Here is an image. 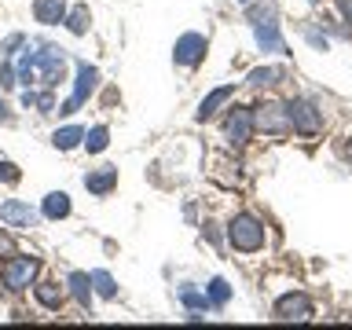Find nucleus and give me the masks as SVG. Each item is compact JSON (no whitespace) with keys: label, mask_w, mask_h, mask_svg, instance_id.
Instances as JSON below:
<instances>
[{"label":"nucleus","mask_w":352,"mask_h":330,"mask_svg":"<svg viewBox=\"0 0 352 330\" xmlns=\"http://www.w3.org/2000/svg\"><path fill=\"white\" fill-rule=\"evenodd\" d=\"M228 242H231L239 253H261L264 242H268V231H264V224H261L257 217L239 213V217L228 224Z\"/></svg>","instance_id":"nucleus-1"},{"label":"nucleus","mask_w":352,"mask_h":330,"mask_svg":"<svg viewBox=\"0 0 352 330\" xmlns=\"http://www.w3.org/2000/svg\"><path fill=\"white\" fill-rule=\"evenodd\" d=\"M37 272H41L37 257H22V253H15V257H8L4 272H0V283H4V290L19 294V290H26V286L37 279Z\"/></svg>","instance_id":"nucleus-2"},{"label":"nucleus","mask_w":352,"mask_h":330,"mask_svg":"<svg viewBox=\"0 0 352 330\" xmlns=\"http://www.w3.org/2000/svg\"><path fill=\"white\" fill-rule=\"evenodd\" d=\"M286 114H290V129L301 132V136H319L323 132V110L308 103V99H290Z\"/></svg>","instance_id":"nucleus-3"},{"label":"nucleus","mask_w":352,"mask_h":330,"mask_svg":"<svg viewBox=\"0 0 352 330\" xmlns=\"http://www.w3.org/2000/svg\"><path fill=\"white\" fill-rule=\"evenodd\" d=\"M63 66H66V55L55 44H41V52H33V70H37V77L48 88H55L63 81Z\"/></svg>","instance_id":"nucleus-4"},{"label":"nucleus","mask_w":352,"mask_h":330,"mask_svg":"<svg viewBox=\"0 0 352 330\" xmlns=\"http://www.w3.org/2000/svg\"><path fill=\"white\" fill-rule=\"evenodd\" d=\"M253 125L268 136H290V114H286V103H261L253 107Z\"/></svg>","instance_id":"nucleus-5"},{"label":"nucleus","mask_w":352,"mask_h":330,"mask_svg":"<svg viewBox=\"0 0 352 330\" xmlns=\"http://www.w3.org/2000/svg\"><path fill=\"white\" fill-rule=\"evenodd\" d=\"M96 85H99V70H96V66L77 63V77H74V99L59 107V114H74V110L81 107V103H85V99L92 96V92H96Z\"/></svg>","instance_id":"nucleus-6"},{"label":"nucleus","mask_w":352,"mask_h":330,"mask_svg":"<svg viewBox=\"0 0 352 330\" xmlns=\"http://www.w3.org/2000/svg\"><path fill=\"white\" fill-rule=\"evenodd\" d=\"M253 110L250 107H231V114H228V121H224V136L235 143V147H246L250 143V136H253Z\"/></svg>","instance_id":"nucleus-7"},{"label":"nucleus","mask_w":352,"mask_h":330,"mask_svg":"<svg viewBox=\"0 0 352 330\" xmlns=\"http://www.w3.org/2000/svg\"><path fill=\"white\" fill-rule=\"evenodd\" d=\"M312 312L316 308L305 294H283L275 301V319H283V323H305V319H312Z\"/></svg>","instance_id":"nucleus-8"},{"label":"nucleus","mask_w":352,"mask_h":330,"mask_svg":"<svg viewBox=\"0 0 352 330\" xmlns=\"http://www.w3.org/2000/svg\"><path fill=\"white\" fill-rule=\"evenodd\" d=\"M206 52H209V41L202 33H184L173 48V59H176V66H198L206 59Z\"/></svg>","instance_id":"nucleus-9"},{"label":"nucleus","mask_w":352,"mask_h":330,"mask_svg":"<svg viewBox=\"0 0 352 330\" xmlns=\"http://www.w3.org/2000/svg\"><path fill=\"white\" fill-rule=\"evenodd\" d=\"M0 220H4L8 228H33L37 224V209H30L26 202H19V198H8V202L0 206Z\"/></svg>","instance_id":"nucleus-10"},{"label":"nucleus","mask_w":352,"mask_h":330,"mask_svg":"<svg viewBox=\"0 0 352 330\" xmlns=\"http://www.w3.org/2000/svg\"><path fill=\"white\" fill-rule=\"evenodd\" d=\"M85 187L92 195H99V198L110 195L118 187V165H99V169H88L85 173Z\"/></svg>","instance_id":"nucleus-11"},{"label":"nucleus","mask_w":352,"mask_h":330,"mask_svg":"<svg viewBox=\"0 0 352 330\" xmlns=\"http://www.w3.org/2000/svg\"><path fill=\"white\" fill-rule=\"evenodd\" d=\"M33 19L44 22V26L66 22V0H33Z\"/></svg>","instance_id":"nucleus-12"},{"label":"nucleus","mask_w":352,"mask_h":330,"mask_svg":"<svg viewBox=\"0 0 352 330\" xmlns=\"http://www.w3.org/2000/svg\"><path fill=\"white\" fill-rule=\"evenodd\" d=\"M231 96H235V85H224V88H213V92H209V96L202 99V107H198V114H195V118H198V121H209V118H213V114H217V110H220V107H224V103H228V99H231Z\"/></svg>","instance_id":"nucleus-13"},{"label":"nucleus","mask_w":352,"mask_h":330,"mask_svg":"<svg viewBox=\"0 0 352 330\" xmlns=\"http://www.w3.org/2000/svg\"><path fill=\"white\" fill-rule=\"evenodd\" d=\"M66 286H70V294H74V301L81 305V308H92V275H85V272H70V279H66Z\"/></svg>","instance_id":"nucleus-14"},{"label":"nucleus","mask_w":352,"mask_h":330,"mask_svg":"<svg viewBox=\"0 0 352 330\" xmlns=\"http://www.w3.org/2000/svg\"><path fill=\"white\" fill-rule=\"evenodd\" d=\"M257 44H261V52H286V41H283V33H279V22H264V26H257Z\"/></svg>","instance_id":"nucleus-15"},{"label":"nucleus","mask_w":352,"mask_h":330,"mask_svg":"<svg viewBox=\"0 0 352 330\" xmlns=\"http://www.w3.org/2000/svg\"><path fill=\"white\" fill-rule=\"evenodd\" d=\"M283 77H286L283 66H257V70H250L246 85H250V88H268V85H279Z\"/></svg>","instance_id":"nucleus-16"},{"label":"nucleus","mask_w":352,"mask_h":330,"mask_svg":"<svg viewBox=\"0 0 352 330\" xmlns=\"http://www.w3.org/2000/svg\"><path fill=\"white\" fill-rule=\"evenodd\" d=\"M44 217H48V220L70 217V195H66V191H52L48 198H44Z\"/></svg>","instance_id":"nucleus-17"},{"label":"nucleus","mask_w":352,"mask_h":330,"mask_svg":"<svg viewBox=\"0 0 352 330\" xmlns=\"http://www.w3.org/2000/svg\"><path fill=\"white\" fill-rule=\"evenodd\" d=\"M33 294H37V301L48 308V312H59V305H63L59 283H37V286H33Z\"/></svg>","instance_id":"nucleus-18"},{"label":"nucleus","mask_w":352,"mask_h":330,"mask_svg":"<svg viewBox=\"0 0 352 330\" xmlns=\"http://www.w3.org/2000/svg\"><path fill=\"white\" fill-rule=\"evenodd\" d=\"M52 143H55L59 151H74L77 143H85V129H77V125L55 129V132H52Z\"/></svg>","instance_id":"nucleus-19"},{"label":"nucleus","mask_w":352,"mask_h":330,"mask_svg":"<svg viewBox=\"0 0 352 330\" xmlns=\"http://www.w3.org/2000/svg\"><path fill=\"white\" fill-rule=\"evenodd\" d=\"M88 22H92V11H88L85 4H77L70 15H66V30H70L74 37H85V33H88Z\"/></svg>","instance_id":"nucleus-20"},{"label":"nucleus","mask_w":352,"mask_h":330,"mask_svg":"<svg viewBox=\"0 0 352 330\" xmlns=\"http://www.w3.org/2000/svg\"><path fill=\"white\" fill-rule=\"evenodd\" d=\"M206 297H209V305H213V308H224V305L231 301V286H228L224 279H209Z\"/></svg>","instance_id":"nucleus-21"},{"label":"nucleus","mask_w":352,"mask_h":330,"mask_svg":"<svg viewBox=\"0 0 352 330\" xmlns=\"http://www.w3.org/2000/svg\"><path fill=\"white\" fill-rule=\"evenodd\" d=\"M107 143H110V129H107V125H96L92 132H85V151H88V154L107 151Z\"/></svg>","instance_id":"nucleus-22"},{"label":"nucleus","mask_w":352,"mask_h":330,"mask_svg":"<svg viewBox=\"0 0 352 330\" xmlns=\"http://www.w3.org/2000/svg\"><path fill=\"white\" fill-rule=\"evenodd\" d=\"M246 8H250L246 15H250L253 26H264V22H275V19H279V11H275V4H246Z\"/></svg>","instance_id":"nucleus-23"},{"label":"nucleus","mask_w":352,"mask_h":330,"mask_svg":"<svg viewBox=\"0 0 352 330\" xmlns=\"http://www.w3.org/2000/svg\"><path fill=\"white\" fill-rule=\"evenodd\" d=\"M92 286H96L99 297H107V301H110V297H118V286H114V275H110V272H92Z\"/></svg>","instance_id":"nucleus-24"},{"label":"nucleus","mask_w":352,"mask_h":330,"mask_svg":"<svg viewBox=\"0 0 352 330\" xmlns=\"http://www.w3.org/2000/svg\"><path fill=\"white\" fill-rule=\"evenodd\" d=\"M180 301H184V308H191V312H206V308H209V297L191 290V286H184V290H180Z\"/></svg>","instance_id":"nucleus-25"},{"label":"nucleus","mask_w":352,"mask_h":330,"mask_svg":"<svg viewBox=\"0 0 352 330\" xmlns=\"http://www.w3.org/2000/svg\"><path fill=\"white\" fill-rule=\"evenodd\" d=\"M19 44H26V37H22V33H11V37L0 44V55H4V59H11V55H15V48Z\"/></svg>","instance_id":"nucleus-26"},{"label":"nucleus","mask_w":352,"mask_h":330,"mask_svg":"<svg viewBox=\"0 0 352 330\" xmlns=\"http://www.w3.org/2000/svg\"><path fill=\"white\" fill-rule=\"evenodd\" d=\"M19 165H11V162H0V180L4 184H19Z\"/></svg>","instance_id":"nucleus-27"},{"label":"nucleus","mask_w":352,"mask_h":330,"mask_svg":"<svg viewBox=\"0 0 352 330\" xmlns=\"http://www.w3.org/2000/svg\"><path fill=\"white\" fill-rule=\"evenodd\" d=\"M305 37H308V44H312L316 52H327V37H323V33H319L316 26H308V30H305Z\"/></svg>","instance_id":"nucleus-28"},{"label":"nucleus","mask_w":352,"mask_h":330,"mask_svg":"<svg viewBox=\"0 0 352 330\" xmlns=\"http://www.w3.org/2000/svg\"><path fill=\"white\" fill-rule=\"evenodd\" d=\"M15 253H19L15 250V239H11L8 231H0V257H15Z\"/></svg>","instance_id":"nucleus-29"},{"label":"nucleus","mask_w":352,"mask_h":330,"mask_svg":"<svg viewBox=\"0 0 352 330\" xmlns=\"http://www.w3.org/2000/svg\"><path fill=\"white\" fill-rule=\"evenodd\" d=\"M37 110H41V114H52V110H55V99H52V92L37 96Z\"/></svg>","instance_id":"nucleus-30"},{"label":"nucleus","mask_w":352,"mask_h":330,"mask_svg":"<svg viewBox=\"0 0 352 330\" xmlns=\"http://www.w3.org/2000/svg\"><path fill=\"white\" fill-rule=\"evenodd\" d=\"M11 85H19V77L11 74V66H0V88H11Z\"/></svg>","instance_id":"nucleus-31"},{"label":"nucleus","mask_w":352,"mask_h":330,"mask_svg":"<svg viewBox=\"0 0 352 330\" xmlns=\"http://www.w3.org/2000/svg\"><path fill=\"white\" fill-rule=\"evenodd\" d=\"M341 11H345V22H352V0H341Z\"/></svg>","instance_id":"nucleus-32"},{"label":"nucleus","mask_w":352,"mask_h":330,"mask_svg":"<svg viewBox=\"0 0 352 330\" xmlns=\"http://www.w3.org/2000/svg\"><path fill=\"white\" fill-rule=\"evenodd\" d=\"M0 121H11V114H8V103L0 99Z\"/></svg>","instance_id":"nucleus-33"},{"label":"nucleus","mask_w":352,"mask_h":330,"mask_svg":"<svg viewBox=\"0 0 352 330\" xmlns=\"http://www.w3.org/2000/svg\"><path fill=\"white\" fill-rule=\"evenodd\" d=\"M242 4H253V0H242Z\"/></svg>","instance_id":"nucleus-34"},{"label":"nucleus","mask_w":352,"mask_h":330,"mask_svg":"<svg viewBox=\"0 0 352 330\" xmlns=\"http://www.w3.org/2000/svg\"><path fill=\"white\" fill-rule=\"evenodd\" d=\"M349 154H352V147H349Z\"/></svg>","instance_id":"nucleus-35"}]
</instances>
